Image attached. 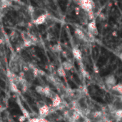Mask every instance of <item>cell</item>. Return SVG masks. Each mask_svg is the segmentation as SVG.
Returning a JSON list of instances; mask_svg holds the SVG:
<instances>
[{
	"instance_id": "14",
	"label": "cell",
	"mask_w": 122,
	"mask_h": 122,
	"mask_svg": "<svg viewBox=\"0 0 122 122\" xmlns=\"http://www.w3.org/2000/svg\"><path fill=\"white\" fill-rule=\"evenodd\" d=\"M10 89L12 92L14 93H18L19 90H18V87H17V84H16L14 82H11L10 83Z\"/></svg>"
},
{
	"instance_id": "10",
	"label": "cell",
	"mask_w": 122,
	"mask_h": 122,
	"mask_svg": "<svg viewBox=\"0 0 122 122\" xmlns=\"http://www.w3.org/2000/svg\"><path fill=\"white\" fill-rule=\"evenodd\" d=\"M61 66L64 68L65 70H68V71L71 70V68H73L72 64L69 61H64L62 63V65Z\"/></svg>"
},
{
	"instance_id": "19",
	"label": "cell",
	"mask_w": 122,
	"mask_h": 122,
	"mask_svg": "<svg viewBox=\"0 0 122 122\" xmlns=\"http://www.w3.org/2000/svg\"><path fill=\"white\" fill-rule=\"evenodd\" d=\"M115 114H116V116L117 117H118V118H122V109L117 110V111H116Z\"/></svg>"
},
{
	"instance_id": "7",
	"label": "cell",
	"mask_w": 122,
	"mask_h": 122,
	"mask_svg": "<svg viewBox=\"0 0 122 122\" xmlns=\"http://www.w3.org/2000/svg\"><path fill=\"white\" fill-rule=\"evenodd\" d=\"M72 54L73 56L74 57L75 59H77V60H81L82 59V54L81 52L80 51V50L77 47H74L72 50Z\"/></svg>"
},
{
	"instance_id": "11",
	"label": "cell",
	"mask_w": 122,
	"mask_h": 122,
	"mask_svg": "<svg viewBox=\"0 0 122 122\" xmlns=\"http://www.w3.org/2000/svg\"><path fill=\"white\" fill-rule=\"evenodd\" d=\"M52 51L53 53H60V52H62V47L59 44H56L54 45H53L52 47Z\"/></svg>"
},
{
	"instance_id": "5",
	"label": "cell",
	"mask_w": 122,
	"mask_h": 122,
	"mask_svg": "<svg viewBox=\"0 0 122 122\" xmlns=\"http://www.w3.org/2000/svg\"><path fill=\"white\" fill-rule=\"evenodd\" d=\"M46 18H47V14H42L41 16L38 17L36 19H34L33 21V23L34 24H36V25H40V24H42L46 22Z\"/></svg>"
},
{
	"instance_id": "16",
	"label": "cell",
	"mask_w": 122,
	"mask_h": 122,
	"mask_svg": "<svg viewBox=\"0 0 122 122\" xmlns=\"http://www.w3.org/2000/svg\"><path fill=\"white\" fill-rule=\"evenodd\" d=\"M71 117H72L73 118H74L76 121H78V120L81 118V114H80L79 113H78V112L74 111L72 112V113H71Z\"/></svg>"
},
{
	"instance_id": "26",
	"label": "cell",
	"mask_w": 122,
	"mask_h": 122,
	"mask_svg": "<svg viewBox=\"0 0 122 122\" xmlns=\"http://www.w3.org/2000/svg\"><path fill=\"white\" fill-rule=\"evenodd\" d=\"M61 53H62V55H63L64 58H66V57H67V53H66V51H62Z\"/></svg>"
},
{
	"instance_id": "4",
	"label": "cell",
	"mask_w": 122,
	"mask_h": 122,
	"mask_svg": "<svg viewBox=\"0 0 122 122\" xmlns=\"http://www.w3.org/2000/svg\"><path fill=\"white\" fill-rule=\"evenodd\" d=\"M50 112V109L46 105H43L39 108V113L40 116V118H44V117L47 116Z\"/></svg>"
},
{
	"instance_id": "12",
	"label": "cell",
	"mask_w": 122,
	"mask_h": 122,
	"mask_svg": "<svg viewBox=\"0 0 122 122\" xmlns=\"http://www.w3.org/2000/svg\"><path fill=\"white\" fill-rule=\"evenodd\" d=\"M57 72L58 76H60V77H65L66 76V71H65L64 68L62 66L59 67Z\"/></svg>"
},
{
	"instance_id": "20",
	"label": "cell",
	"mask_w": 122,
	"mask_h": 122,
	"mask_svg": "<svg viewBox=\"0 0 122 122\" xmlns=\"http://www.w3.org/2000/svg\"><path fill=\"white\" fill-rule=\"evenodd\" d=\"M27 117L24 116V115H21V116H19V122H24V121L26 120Z\"/></svg>"
},
{
	"instance_id": "13",
	"label": "cell",
	"mask_w": 122,
	"mask_h": 122,
	"mask_svg": "<svg viewBox=\"0 0 122 122\" xmlns=\"http://www.w3.org/2000/svg\"><path fill=\"white\" fill-rule=\"evenodd\" d=\"M112 90H114V91H116V92H118L119 94H121V95H122V84H121V83L116 84V85L112 88Z\"/></svg>"
},
{
	"instance_id": "3",
	"label": "cell",
	"mask_w": 122,
	"mask_h": 122,
	"mask_svg": "<svg viewBox=\"0 0 122 122\" xmlns=\"http://www.w3.org/2000/svg\"><path fill=\"white\" fill-rule=\"evenodd\" d=\"M105 84L109 89H112L116 85V79L113 75H110L105 78Z\"/></svg>"
},
{
	"instance_id": "24",
	"label": "cell",
	"mask_w": 122,
	"mask_h": 122,
	"mask_svg": "<svg viewBox=\"0 0 122 122\" xmlns=\"http://www.w3.org/2000/svg\"><path fill=\"white\" fill-rule=\"evenodd\" d=\"M67 121H68V122H77V121H76L74 118H73L71 116V117H70Z\"/></svg>"
},
{
	"instance_id": "23",
	"label": "cell",
	"mask_w": 122,
	"mask_h": 122,
	"mask_svg": "<svg viewBox=\"0 0 122 122\" xmlns=\"http://www.w3.org/2000/svg\"><path fill=\"white\" fill-rule=\"evenodd\" d=\"M23 70H24V71H25V72L29 71V65L27 66V65H24L23 66Z\"/></svg>"
},
{
	"instance_id": "8",
	"label": "cell",
	"mask_w": 122,
	"mask_h": 122,
	"mask_svg": "<svg viewBox=\"0 0 122 122\" xmlns=\"http://www.w3.org/2000/svg\"><path fill=\"white\" fill-rule=\"evenodd\" d=\"M44 95L47 97V98H49V99H54V97L56 95V94H54V92L52 91V90L50 89L49 87H45L44 88Z\"/></svg>"
},
{
	"instance_id": "17",
	"label": "cell",
	"mask_w": 122,
	"mask_h": 122,
	"mask_svg": "<svg viewBox=\"0 0 122 122\" xmlns=\"http://www.w3.org/2000/svg\"><path fill=\"white\" fill-rule=\"evenodd\" d=\"M92 117L94 118H101L102 117V111H95L92 113Z\"/></svg>"
},
{
	"instance_id": "2",
	"label": "cell",
	"mask_w": 122,
	"mask_h": 122,
	"mask_svg": "<svg viewBox=\"0 0 122 122\" xmlns=\"http://www.w3.org/2000/svg\"><path fill=\"white\" fill-rule=\"evenodd\" d=\"M87 29H88V32L91 34L92 35L94 36L98 35V30H97L96 27V22L95 19L88 23Z\"/></svg>"
},
{
	"instance_id": "21",
	"label": "cell",
	"mask_w": 122,
	"mask_h": 122,
	"mask_svg": "<svg viewBox=\"0 0 122 122\" xmlns=\"http://www.w3.org/2000/svg\"><path fill=\"white\" fill-rule=\"evenodd\" d=\"M81 73L83 74V76H84V77H86V78H89V73L85 70H84V69H81Z\"/></svg>"
},
{
	"instance_id": "15",
	"label": "cell",
	"mask_w": 122,
	"mask_h": 122,
	"mask_svg": "<svg viewBox=\"0 0 122 122\" xmlns=\"http://www.w3.org/2000/svg\"><path fill=\"white\" fill-rule=\"evenodd\" d=\"M35 90H36V92H37L38 94H39V95H44V88L42 87L41 86H36Z\"/></svg>"
},
{
	"instance_id": "1",
	"label": "cell",
	"mask_w": 122,
	"mask_h": 122,
	"mask_svg": "<svg viewBox=\"0 0 122 122\" xmlns=\"http://www.w3.org/2000/svg\"><path fill=\"white\" fill-rule=\"evenodd\" d=\"M79 5H80V7L87 13L94 11L95 7L93 0H79Z\"/></svg>"
},
{
	"instance_id": "27",
	"label": "cell",
	"mask_w": 122,
	"mask_h": 122,
	"mask_svg": "<svg viewBox=\"0 0 122 122\" xmlns=\"http://www.w3.org/2000/svg\"><path fill=\"white\" fill-rule=\"evenodd\" d=\"M118 57L120 58V59H121V60H122V53H121L118 55Z\"/></svg>"
},
{
	"instance_id": "22",
	"label": "cell",
	"mask_w": 122,
	"mask_h": 122,
	"mask_svg": "<svg viewBox=\"0 0 122 122\" xmlns=\"http://www.w3.org/2000/svg\"><path fill=\"white\" fill-rule=\"evenodd\" d=\"M22 112H23V115H24L27 118H29V113L27 112V111L26 109H24V108L22 109Z\"/></svg>"
},
{
	"instance_id": "9",
	"label": "cell",
	"mask_w": 122,
	"mask_h": 122,
	"mask_svg": "<svg viewBox=\"0 0 122 122\" xmlns=\"http://www.w3.org/2000/svg\"><path fill=\"white\" fill-rule=\"evenodd\" d=\"M61 104V98L56 94V95L54 97V99H52V106L54 108H57L59 107Z\"/></svg>"
},
{
	"instance_id": "6",
	"label": "cell",
	"mask_w": 122,
	"mask_h": 122,
	"mask_svg": "<svg viewBox=\"0 0 122 122\" xmlns=\"http://www.w3.org/2000/svg\"><path fill=\"white\" fill-rule=\"evenodd\" d=\"M75 35L80 40H84V41H86L87 40V37H86L85 33L81 29L77 28L75 30Z\"/></svg>"
},
{
	"instance_id": "25",
	"label": "cell",
	"mask_w": 122,
	"mask_h": 122,
	"mask_svg": "<svg viewBox=\"0 0 122 122\" xmlns=\"http://www.w3.org/2000/svg\"><path fill=\"white\" fill-rule=\"evenodd\" d=\"M99 17L101 19V20H102V21L104 20V19H105V17H104V14H101L99 16Z\"/></svg>"
},
{
	"instance_id": "28",
	"label": "cell",
	"mask_w": 122,
	"mask_h": 122,
	"mask_svg": "<svg viewBox=\"0 0 122 122\" xmlns=\"http://www.w3.org/2000/svg\"><path fill=\"white\" fill-rule=\"evenodd\" d=\"M120 100L122 101V95H121V98H120Z\"/></svg>"
},
{
	"instance_id": "18",
	"label": "cell",
	"mask_w": 122,
	"mask_h": 122,
	"mask_svg": "<svg viewBox=\"0 0 122 122\" xmlns=\"http://www.w3.org/2000/svg\"><path fill=\"white\" fill-rule=\"evenodd\" d=\"M45 121L44 118H34L29 120V122H44Z\"/></svg>"
}]
</instances>
